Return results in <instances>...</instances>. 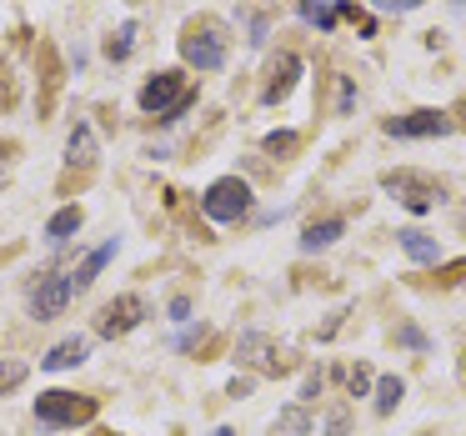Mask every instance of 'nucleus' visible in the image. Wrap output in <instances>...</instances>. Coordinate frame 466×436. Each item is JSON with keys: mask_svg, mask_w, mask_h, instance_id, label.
Listing matches in <instances>:
<instances>
[{"mask_svg": "<svg viewBox=\"0 0 466 436\" xmlns=\"http://www.w3.org/2000/svg\"><path fill=\"white\" fill-rule=\"evenodd\" d=\"M196 101V91L186 86L181 71H161L151 76V81L141 86V111L146 116H161V121H176V116H186V106Z\"/></svg>", "mask_w": 466, "mask_h": 436, "instance_id": "nucleus-1", "label": "nucleus"}, {"mask_svg": "<svg viewBox=\"0 0 466 436\" xmlns=\"http://www.w3.org/2000/svg\"><path fill=\"white\" fill-rule=\"evenodd\" d=\"M201 211L211 216L216 226H236L246 211H251V186H246L241 176H221V181H211V186H206Z\"/></svg>", "mask_w": 466, "mask_h": 436, "instance_id": "nucleus-2", "label": "nucleus"}, {"mask_svg": "<svg viewBox=\"0 0 466 436\" xmlns=\"http://www.w3.org/2000/svg\"><path fill=\"white\" fill-rule=\"evenodd\" d=\"M76 296H81V291H76V271H46V276H35V286H31L25 301H31L35 321H56Z\"/></svg>", "mask_w": 466, "mask_h": 436, "instance_id": "nucleus-3", "label": "nucleus"}, {"mask_svg": "<svg viewBox=\"0 0 466 436\" xmlns=\"http://www.w3.org/2000/svg\"><path fill=\"white\" fill-rule=\"evenodd\" d=\"M181 56L196 66V71H221L226 66V35L216 21H191L181 31Z\"/></svg>", "mask_w": 466, "mask_h": 436, "instance_id": "nucleus-4", "label": "nucleus"}, {"mask_svg": "<svg viewBox=\"0 0 466 436\" xmlns=\"http://www.w3.org/2000/svg\"><path fill=\"white\" fill-rule=\"evenodd\" d=\"M96 416V401L91 396H76V391H41L35 396V421L61 431V426H81Z\"/></svg>", "mask_w": 466, "mask_h": 436, "instance_id": "nucleus-5", "label": "nucleus"}, {"mask_svg": "<svg viewBox=\"0 0 466 436\" xmlns=\"http://www.w3.org/2000/svg\"><path fill=\"white\" fill-rule=\"evenodd\" d=\"M381 186H386V191H396V201H401L411 216L436 211V201H441V186L426 181V176H416V171H386Z\"/></svg>", "mask_w": 466, "mask_h": 436, "instance_id": "nucleus-6", "label": "nucleus"}, {"mask_svg": "<svg viewBox=\"0 0 466 436\" xmlns=\"http://www.w3.org/2000/svg\"><path fill=\"white\" fill-rule=\"evenodd\" d=\"M151 316V306H146V296H136V291H126V296H116V301H106L101 306V316H96V331L101 336H126V331H136V326Z\"/></svg>", "mask_w": 466, "mask_h": 436, "instance_id": "nucleus-7", "label": "nucleus"}, {"mask_svg": "<svg viewBox=\"0 0 466 436\" xmlns=\"http://www.w3.org/2000/svg\"><path fill=\"white\" fill-rule=\"evenodd\" d=\"M236 361L256 366L261 376H281L286 366H291V361L281 356V346H276L266 331H241V336H236Z\"/></svg>", "mask_w": 466, "mask_h": 436, "instance_id": "nucleus-8", "label": "nucleus"}, {"mask_svg": "<svg viewBox=\"0 0 466 436\" xmlns=\"http://www.w3.org/2000/svg\"><path fill=\"white\" fill-rule=\"evenodd\" d=\"M381 131L386 136H401V141H426V136H446V131H451V116H441V111H411V116H391Z\"/></svg>", "mask_w": 466, "mask_h": 436, "instance_id": "nucleus-9", "label": "nucleus"}, {"mask_svg": "<svg viewBox=\"0 0 466 436\" xmlns=\"http://www.w3.org/2000/svg\"><path fill=\"white\" fill-rule=\"evenodd\" d=\"M271 81H266V91H261V101L266 106H276V101H286L291 96V86H296V76H301V61H296L291 51H276V61H271Z\"/></svg>", "mask_w": 466, "mask_h": 436, "instance_id": "nucleus-10", "label": "nucleus"}, {"mask_svg": "<svg viewBox=\"0 0 466 436\" xmlns=\"http://www.w3.org/2000/svg\"><path fill=\"white\" fill-rule=\"evenodd\" d=\"M86 356H91V341H86V336H66V341H56L51 351L41 356V371H71Z\"/></svg>", "mask_w": 466, "mask_h": 436, "instance_id": "nucleus-11", "label": "nucleus"}, {"mask_svg": "<svg viewBox=\"0 0 466 436\" xmlns=\"http://www.w3.org/2000/svg\"><path fill=\"white\" fill-rule=\"evenodd\" d=\"M66 161L81 166V171H91V166H96V131H91V126H76V131H71V141H66Z\"/></svg>", "mask_w": 466, "mask_h": 436, "instance_id": "nucleus-12", "label": "nucleus"}, {"mask_svg": "<svg viewBox=\"0 0 466 436\" xmlns=\"http://www.w3.org/2000/svg\"><path fill=\"white\" fill-rule=\"evenodd\" d=\"M341 231H346V221H341V216H331V221H316V226H306V236H301V251H326L331 241H341Z\"/></svg>", "mask_w": 466, "mask_h": 436, "instance_id": "nucleus-13", "label": "nucleus"}, {"mask_svg": "<svg viewBox=\"0 0 466 436\" xmlns=\"http://www.w3.org/2000/svg\"><path fill=\"white\" fill-rule=\"evenodd\" d=\"M396 241H401V251L411 256V261H421V266H431L436 256H441V246H436L426 231H396Z\"/></svg>", "mask_w": 466, "mask_h": 436, "instance_id": "nucleus-14", "label": "nucleus"}, {"mask_svg": "<svg viewBox=\"0 0 466 436\" xmlns=\"http://www.w3.org/2000/svg\"><path fill=\"white\" fill-rule=\"evenodd\" d=\"M76 231H81V206H66V211H56L46 221V241H56V246H66Z\"/></svg>", "mask_w": 466, "mask_h": 436, "instance_id": "nucleus-15", "label": "nucleus"}, {"mask_svg": "<svg viewBox=\"0 0 466 436\" xmlns=\"http://www.w3.org/2000/svg\"><path fill=\"white\" fill-rule=\"evenodd\" d=\"M401 396H406V381H401V376H381V381H376V411L391 416L396 406H401Z\"/></svg>", "mask_w": 466, "mask_h": 436, "instance_id": "nucleus-16", "label": "nucleus"}, {"mask_svg": "<svg viewBox=\"0 0 466 436\" xmlns=\"http://www.w3.org/2000/svg\"><path fill=\"white\" fill-rule=\"evenodd\" d=\"M111 256H116V241H106L101 251H91V256H86V266H76V291H86V286L96 281V271H101V266L111 261Z\"/></svg>", "mask_w": 466, "mask_h": 436, "instance_id": "nucleus-17", "label": "nucleus"}, {"mask_svg": "<svg viewBox=\"0 0 466 436\" xmlns=\"http://www.w3.org/2000/svg\"><path fill=\"white\" fill-rule=\"evenodd\" d=\"M311 411L306 406H286L281 416H276V431H286V436H311Z\"/></svg>", "mask_w": 466, "mask_h": 436, "instance_id": "nucleus-18", "label": "nucleus"}, {"mask_svg": "<svg viewBox=\"0 0 466 436\" xmlns=\"http://www.w3.org/2000/svg\"><path fill=\"white\" fill-rule=\"evenodd\" d=\"M131 51H136V21H126V25H116V31H111L106 56H111V61H131Z\"/></svg>", "mask_w": 466, "mask_h": 436, "instance_id": "nucleus-19", "label": "nucleus"}, {"mask_svg": "<svg viewBox=\"0 0 466 436\" xmlns=\"http://www.w3.org/2000/svg\"><path fill=\"white\" fill-rule=\"evenodd\" d=\"M25 376H31V366H25L21 356H0V396L15 391V386H21Z\"/></svg>", "mask_w": 466, "mask_h": 436, "instance_id": "nucleus-20", "label": "nucleus"}, {"mask_svg": "<svg viewBox=\"0 0 466 436\" xmlns=\"http://www.w3.org/2000/svg\"><path fill=\"white\" fill-rule=\"evenodd\" d=\"M301 15L316 25V31H331V25H336V11L326 5V0H301Z\"/></svg>", "mask_w": 466, "mask_h": 436, "instance_id": "nucleus-21", "label": "nucleus"}, {"mask_svg": "<svg viewBox=\"0 0 466 436\" xmlns=\"http://www.w3.org/2000/svg\"><path fill=\"white\" fill-rule=\"evenodd\" d=\"M351 106H356V86L346 76H336V116H351Z\"/></svg>", "mask_w": 466, "mask_h": 436, "instance_id": "nucleus-22", "label": "nucleus"}, {"mask_svg": "<svg viewBox=\"0 0 466 436\" xmlns=\"http://www.w3.org/2000/svg\"><path fill=\"white\" fill-rule=\"evenodd\" d=\"M346 386H351V396H366L371 391V371H366V366H351V371H346Z\"/></svg>", "mask_w": 466, "mask_h": 436, "instance_id": "nucleus-23", "label": "nucleus"}, {"mask_svg": "<svg viewBox=\"0 0 466 436\" xmlns=\"http://www.w3.org/2000/svg\"><path fill=\"white\" fill-rule=\"evenodd\" d=\"M266 151H271V156L296 151V136H291V131H271V136H266Z\"/></svg>", "mask_w": 466, "mask_h": 436, "instance_id": "nucleus-24", "label": "nucleus"}, {"mask_svg": "<svg viewBox=\"0 0 466 436\" xmlns=\"http://www.w3.org/2000/svg\"><path fill=\"white\" fill-rule=\"evenodd\" d=\"M371 5L386 15H406V11H416V5H426V0H371Z\"/></svg>", "mask_w": 466, "mask_h": 436, "instance_id": "nucleus-25", "label": "nucleus"}, {"mask_svg": "<svg viewBox=\"0 0 466 436\" xmlns=\"http://www.w3.org/2000/svg\"><path fill=\"white\" fill-rule=\"evenodd\" d=\"M396 341H401V346H411V351H426V336L416 331V326H401V331H396Z\"/></svg>", "mask_w": 466, "mask_h": 436, "instance_id": "nucleus-26", "label": "nucleus"}, {"mask_svg": "<svg viewBox=\"0 0 466 436\" xmlns=\"http://www.w3.org/2000/svg\"><path fill=\"white\" fill-rule=\"evenodd\" d=\"M346 426H351V416H346V406H336L331 421H326V431H331V436H346Z\"/></svg>", "mask_w": 466, "mask_h": 436, "instance_id": "nucleus-27", "label": "nucleus"}, {"mask_svg": "<svg viewBox=\"0 0 466 436\" xmlns=\"http://www.w3.org/2000/svg\"><path fill=\"white\" fill-rule=\"evenodd\" d=\"M316 396H321V371H311L306 386H301V401H316Z\"/></svg>", "mask_w": 466, "mask_h": 436, "instance_id": "nucleus-28", "label": "nucleus"}, {"mask_svg": "<svg viewBox=\"0 0 466 436\" xmlns=\"http://www.w3.org/2000/svg\"><path fill=\"white\" fill-rule=\"evenodd\" d=\"M171 321H191V301H186V296H176V301H171Z\"/></svg>", "mask_w": 466, "mask_h": 436, "instance_id": "nucleus-29", "label": "nucleus"}, {"mask_svg": "<svg viewBox=\"0 0 466 436\" xmlns=\"http://www.w3.org/2000/svg\"><path fill=\"white\" fill-rule=\"evenodd\" d=\"M226 391H231V396H246V391H251V376H236V381L226 386Z\"/></svg>", "mask_w": 466, "mask_h": 436, "instance_id": "nucleus-30", "label": "nucleus"}, {"mask_svg": "<svg viewBox=\"0 0 466 436\" xmlns=\"http://www.w3.org/2000/svg\"><path fill=\"white\" fill-rule=\"evenodd\" d=\"M211 436H231V431H226V426H221V431H211Z\"/></svg>", "mask_w": 466, "mask_h": 436, "instance_id": "nucleus-31", "label": "nucleus"}, {"mask_svg": "<svg viewBox=\"0 0 466 436\" xmlns=\"http://www.w3.org/2000/svg\"><path fill=\"white\" fill-rule=\"evenodd\" d=\"M456 5H466V0H456Z\"/></svg>", "mask_w": 466, "mask_h": 436, "instance_id": "nucleus-32", "label": "nucleus"}]
</instances>
